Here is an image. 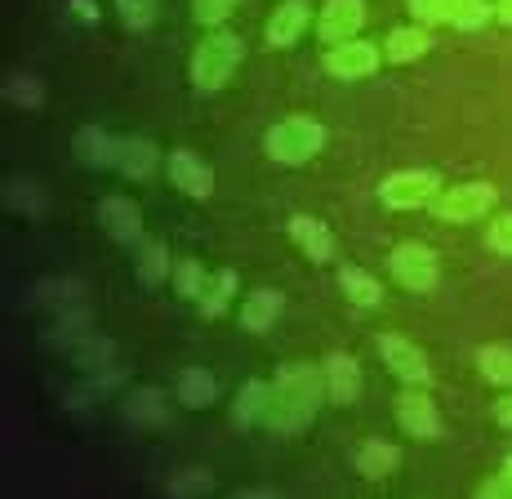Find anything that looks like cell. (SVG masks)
Masks as SVG:
<instances>
[{"label": "cell", "instance_id": "obj_18", "mask_svg": "<svg viewBox=\"0 0 512 499\" xmlns=\"http://www.w3.org/2000/svg\"><path fill=\"white\" fill-rule=\"evenodd\" d=\"M397 464H401V450H397V446H388V442H366V446L357 450V468H361V477H388Z\"/></svg>", "mask_w": 512, "mask_h": 499}, {"label": "cell", "instance_id": "obj_41", "mask_svg": "<svg viewBox=\"0 0 512 499\" xmlns=\"http://www.w3.org/2000/svg\"><path fill=\"white\" fill-rule=\"evenodd\" d=\"M504 477H508V482H512V459H508V473H504Z\"/></svg>", "mask_w": 512, "mask_h": 499}, {"label": "cell", "instance_id": "obj_6", "mask_svg": "<svg viewBox=\"0 0 512 499\" xmlns=\"http://www.w3.org/2000/svg\"><path fill=\"white\" fill-rule=\"evenodd\" d=\"M490 205H495V188H490V183H464V188L446 192V197L437 201V214L446 223H472V219H481Z\"/></svg>", "mask_w": 512, "mask_h": 499}, {"label": "cell", "instance_id": "obj_39", "mask_svg": "<svg viewBox=\"0 0 512 499\" xmlns=\"http://www.w3.org/2000/svg\"><path fill=\"white\" fill-rule=\"evenodd\" d=\"M495 14H499V23H508V27H512V0H499Z\"/></svg>", "mask_w": 512, "mask_h": 499}, {"label": "cell", "instance_id": "obj_15", "mask_svg": "<svg viewBox=\"0 0 512 499\" xmlns=\"http://www.w3.org/2000/svg\"><path fill=\"white\" fill-rule=\"evenodd\" d=\"M290 237L299 241L303 254H308V259H317V263H326L330 254H334L330 228H326V223H317V219H294V223H290Z\"/></svg>", "mask_w": 512, "mask_h": 499}, {"label": "cell", "instance_id": "obj_29", "mask_svg": "<svg viewBox=\"0 0 512 499\" xmlns=\"http://www.w3.org/2000/svg\"><path fill=\"white\" fill-rule=\"evenodd\" d=\"M450 5H455V0H410V14H415L423 27L428 23H450Z\"/></svg>", "mask_w": 512, "mask_h": 499}, {"label": "cell", "instance_id": "obj_3", "mask_svg": "<svg viewBox=\"0 0 512 499\" xmlns=\"http://www.w3.org/2000/svg\"><path fill=\"white\" fill-rule=\"evenodd\" d=\"M236 63H241V41L228 36V32H219V36H210V41L196 50V58H192V81L201 85V90H219V85L236 72Z\"/></svg>", "mask_w": 512, "mask_h": 499}, {"label": "cell", "instance_id": "obj_24", "mask_svg": "<svg viewBox=\"0 0 512 499\" xmlns=\"http://www.w3.org/2000/svg\"><path fill=\"white\" fill-rule=\"evenodd\" d=\"M343 290H348V299L352 303H361V308H374L379 303V281L370 277V272H361V268H343Z\"/></svg>", "mask_w": 512, "mask_h": 499}, {"label": "cell", "instance_id": "obj_27", "mask_svg": "<svg viewBox=\"0 0 512 499\" xmlns=\"http://www.w3.org/2000/svg\"><path fill=\"white\" fill-rule=\"evenodd\" d=\"M174 290H179L183 299H196L205 290V272H201V263H179V272H174Z\"/></svg>", "mask_w": 512, "mask_h": 499}, {"label": "cell", "instance_id": "obj_19", "mask_svg": "<svg viewBox=\"0 0 512 499\" xmlns=\"http://www.w3.org/2000/svg\"><path fill=\"white\" fill-rule=\"evenodd\" d=\"M174 393H179L183 406L196 410V406H210L214 393H219V384H214L210 370H183V375H179V388H174Z\"/></svg>", "mask_w": 512, "mask_h": 499}, {"label": "cell", "instance_id": "obj_9", "mask_svg": "<svg viewBox=\"0 0 512 499\" xmlns=\"http://www.w3.org/2000/svg\"><path fill=\"white\" fill-rule=\"evenodd\" d=\"M397 419L410 437H437L441 433V415L432 406L428 393H401L397 397Z\"/></svg>", "mask_w": 512, "mask_h": 499}, {"label": "cell", "instance_id": "obj_35", "mask_svg": "<svg viewBox=\"0 0 512 499\" xmlns=\"http://www.w3.org/2000/svg\"><path fill=\"white\" fill-rule=\"evenodd\" d=\"M9 201H23V210L27 214H32V210H41V192H36V188H27V183H9Z\"/></svg>", "mask_w": 512, "mask_h": 499}, {"label": "cell", "instance_id": "obj_17", "mask_svg": "<svg viewBox=\"0 0 512 499\" xmlns=\"http://www.w3.org/2000/svg\"><path fill=\"white\" fill-rule=\"evenodd\" d=\"M116 148H121V143H112L98 125H85V130L76 134V156H81L85 165H116Z\"/></svg>", "mask_w": 512, "mask_h": 499}, {"label": "cell", "instance_id": "obj_34", "mask_svg": "<svg viewBox=\"0 0 512 499\" xmlns=\"http://www.w3.org/2000/svg\"><path fill=\"white\" fill-rule=\"evenodd\" d=\"M490 246H495L499 254H512V214L495 219V228H490Z\"/></svg>", "mask_w": 512, "mask_h": 499}, {"label": "cell", "instance_id": "obj_40", "mask_svg": "<svg viewBox=\"0 0 512 499\" xmlns=\"http://www.w3.org/2000/svg\"><path fill=\"white\" fill-rule=\"evenodd\" d=\"M236 499H272L268 491H254V495H236Z\"/></svg>", "mask_w": 512, "mask_h": 499}, {"label": "cell", "instance_id": "obj_36", "mask_svg": "<svg viewBox=\"0 0 512 499\" xmlns=\"http://www.w3.org/2000/svg\"><path fill=\"white\" fill-rule=\"evenodd\" d=\"M477 499H512V482H508V477H495V482L481 486Z\"/></svg>", "mask_w": 512, "mask_h": 499}, {"label": "cell", "instance_id": "obj_26", "mask_svg": "<svg viewBox=\"0 0 512 499\" xmlns=\"http://www.w3.org/2000/svg\"><path fill=\"white\" fill-rule=\"evenodd\" d=\"M486 18H490L486 0H455L450 5V23H459V27H481Z\"/></svg>", "mask_w": 512, "mask_h": 499}, {"label": "cell", "instance_id": "obj_22", "mask_svg": "<svg viewBox=\"0 0 512 499\" xmlns=\"http://www.w3.org/2000/svg\"><path fill=\"white\" fill-rule=\"evenodd\" d=\"M268 401H272V388L254 379V384H245V388H241V397H236L232 419H236V424H254V419L268 415Z\"/></svg>", "mask_w": 512, "mask_h": 499}, {"label": "cell", "instance_id": "obj_23", "mask_svg": "<svg viewBox=\"0 0 512 499\" xmlns=\"http://www.w3.org/2000/svg\"><path fill=\"white\" fill-rule=\"evenodd\" d=\"M477 361H481V375H486L490 384H512V348H508V344L481 348Z\"/></svg>", "mask_w": 512, "mask_h": 499}, {"label": "cell", "instance_id": "obj_5", "mask_svg": "<svg viewBox=\"0 0 512 499\" xmlns=\"http://www.w3.org/2000/svg\"><path fill=\"white\" fill-rule=\"evenodd\" d=\"M432 197H437V174L406 170L383 183V205H392V210H419V205H428Z\"/></svg>", "mask_w": 512, "mask_h": 499}, {"label": "cell", "instance_id": "obj_38", "mask_svg": "<svg viewBox=\"0 0 512 499\" xmlns=\"http://www.w3.org/2000/svg\"><path fill=\"white\" fill-rule=\"evenodd\" d=\"M196 486H205V477H183V482H174V495H187V491H196Z\"/></svg>", "mask_w": 512, "mask_h": 499}, {"label": "cell", "instance_id": "obj_32", "mask_svg": "<svg viewBox=\"0 0 512 499\" xmlns=\"http://www.w3.org/2000/svg\"><path fill=\"white\" fill-rule=\"evenodd\" d=\"M232 9H236V0H196L192 14L201 18V23H223V18H228Z\"/></svg>", "mask_w": 512, "mask_h": 499}, {"label": "cell", "instance_id": "obj_10", "mask_svg": "<svg viewBox=\"0 0 512 499\" xmlns=\"http://www.w3.org/2000/svg\"><path fill=\"white\" fill-rule=\"evenodd\" d=\"M170 179H174V188L187 192V197H210L214 192L210 165H205L201 156H192V152H174L170 156Z\"/></svg>", "mask_w": 512, "mask_h": 499}, {"label": "cell", "instance_id": "obj_4", "mask_svg": "<svg viewBox=\"0 0 512 499\" xmlns=\"http://www.w3.org/2000/svg\"><path fill=\"white\" fill-rule=\"evenodd\" d=\"M392 277H397L401 286H410V290L437 286V254H432L428 246L406 241V246L392 250Z\"/></svg>", "mask_w": 512, "mask_h": 499}, {"label": "cell", "instance_id": "obj_37", "mask_svg": "<svg viewBox=\"0 0 512 499\" xmlns=\"http://www.w3.org/2000/svg\"><path fill=\"white\" fill-rule=\"evenodd\" d=\"M495 424L499 428H512V393L495 401Z\"/></svg>", "mask_w": 512, "mask_h": 499}, {"label": "cell", "instance_id": "obj_16", "mask_svg": "<svg viewBox=\"0 0 512 499\" xmlns=\"http://www.w3.org/2000/svg\"><path fill=\"white\" fill-rule=\"evenodd\" d=\"M277 317H281V295L277 290H254V295L245 299V308H241V326L254 330V335H263Z\"/></svg>", "mask_w": 512, "mask_h": 499}, {"label": "cell", "instance_id": "obj_11", "mask_svg": "<svg viewBox=\"0 0 512 499\" xmlns=\"http://www.w3.org/2000/svg\"><path fill=\"white\" fill-rule=\"evenodd\" d=\"M379 348H383V357H388V366L397 370L406 384H419V379H428V361H423V348H415L410 339L388 335Z\"/></svg>", "mask_w": 512, "mask_h": 499}, {"label": "cell", "instance_id": "obj_20", "mask_svg": "<svg viewBox=\"0 0 512 499\" xmlns=\"http://www.w3.org/2000/svg\"><path fill=\"white\" fill-rule=\"evenodd\" d=\"M116 165H121L130 179H143V174H152V165H156V148L147 139H125L121 148H116Z\"/></svg>", "mask_w": 512, "mask_h": 499}, {"label": "cell", "instance_id": "obj_28", "mask_svg": "<svg viewBox=\"0 0 512 499\" xmlns=\"http://www.w3.org/2000/svg\"><path fill=\"white\" fill-rule=\"evenodd\" d=\"M232 290H236V272H219V277H214V286L210 290H205V312H210V317H214V312H223V303H228L232 299Z\"/></svg>", "mask_w": 512, "mask_h": 499}, {"label": "cell", "instance_id": "obj_13", "mask_svg": "<svg viewBox=\"0 0 512 499\" xmlns=\"http://www.w3.org/2000/svg\"><path fill=\"white\" fill-rule=\"evenodd\" d=\"M303 27H308V5H303V0H285L268 23V41L272 45H294L303 36Z\"/></svg>", "mask_w": 512, "mask_h": 499}, {"label": "cell", "instance_id": "obj_2", "mask_svg": "<svg viewBox=\"0 0 512 499\" xmlns=\"http://www.w3.org/2000/svg\"><path fill=\"white\" fill-rule=\"evenodd\" d=\"M321 143H326V130L317 121H303V116H290L268 130V152L281 165H303L308 156H317Z\"/></svg>", "mask_w": 512, "mask_h": 499}, {"label": "cell", "instance_id": "obj_31", "mask_svg": "<svg viewBox=\"0 0 512 499\" xmlns=\"http://www.w3.org/2000/svg\"><path fill=\"white\" fill-rule=\"evenodd\" d=\"M139 277L147 281V286H156V281L165 277V246H143V263H139Z\"/></svg>", "mask_w": 512, "mask_h": 499}, {"label": "cell", "instance_id": "obj_1", "mask_svg": "<svg viewBox=\"0 0 512 499\" xmlns=\"http://www.w3.org/2000/svg\"><path fill=\"white\" fill-rule=\"evenodd\" d=\"M321 406V379L312 366H285L272 384V401H268V415L263 424L277 428V433H294L303 428Z\"/></svg>", "mask_w": 512, "mask_h": 499}, {"label": "cell", "instance_id": "obj_25", "mask_svg": "<svg viewBox=\"0 0 512 499\" xmlns=\"http://www.w3.org/2000/svg\"><path fill=\"white\" fill-rule=\"evenodd\" d=\"M125 415L134 419V424H161L165 419V406H161V393L156 388H147V393H139V397H130V406H125Z\"/></svg>", "mask_w": 512, "mask_h": 499}, {"label": "cell", "instance_id": "obj_12", "mask_svg": "<svg viewBox=\"0 0 512 499\" xmlns=\"http://www.w3.org/2000/svg\"><path fill=\"white\" fill-rule=\"evenodd\" d=\"M98 219H103V228H107V237H116V241H139V232H143V219H139V210H134L130 201H121V197H107L103 205H98Z\"/></svg>", "mask_w": 512, "mask_h": 499}, {"label": "cell", "instance_id": "obj_33", "mask_svg": "<svg viewBox=\"0 0 512 499\" xmlns=\"http://www.w3.org/2000/svg\"><path fill=\"white\" fill-rule=\"evenodd\" d=\"M9 99L23 103V107H36L41 103V85L27 81V76H14V81H9Z\"/></svg>", "mask_w": 512, "mask_h": 499}, {"label": "cell", "instance_id": "obj_30", "mask_svg": "<svg viewBox=\"0 0 512 499\" xmlns=\"http://www.w3.org/2000/svg\"><path fill=\"white\" fill-rule=\"evenodd\" d=\"M121 18H125V27H152V18H156V0H121Z\"/></svg>", "mask_w": 512, "mask_h": 499}, {"label": "cell", "instance_id": "obj_14", "mask_svg": "<svg viewBox=\"0 0 512 499\" xmlns=\"http://www.w3.org/2000/svg\"><path fill=\"white\" fill-rule=\"evenodd\" d=\"M357 388H361L357 361H352V357H330V366H326V393H330V401L348 406V401L357 397Z\"/></svg>", "mask_w": 512, "mask_h": 499}, {"label": "cell", "instance_id": "obj_21", "mask_svg": "<svg viewBox=\"0 0 512 499\" xmlns=\"http://www.w3.org/2000/svg\"><path fill=\"white\" fill-rule=\"evenodd\" d=\"M432 36L423 32V27H401V32L388 36V63H410V58L428 54Z\"/></svg>", "mask_w": 512, "mask_h": 499}, {"label": "cell", "instance_id": "obj_8", "mask_svg": "<svg viewBox=\"0 0 512 499\" xmlns=\"http://www.w3.org/2000/svg\"><path fill=\"white\" fill-rule=\"evenodd\" d=\"M379 67V50L366 41H348V45H334L326 54V72L339 76V81H357V76H370Z\"/></svg>", "mask_w": 512, "mask_h": 499}, {"label": "cell", "instance_id": "obj_7", "mask_svg": "<svg viewBox=\"0 0 512 499\" xmlns=\"http://www.w3.org/2000/svg\"><path fill=\"white\" fill-rule=\"evenodd\" d=\"M361 23H366V5H361V0H326L317 27H321V41L348 45L352 36L361 32Z\"/></svg>", "mask_w": 512, "mask_h": 499}]
</instances>
